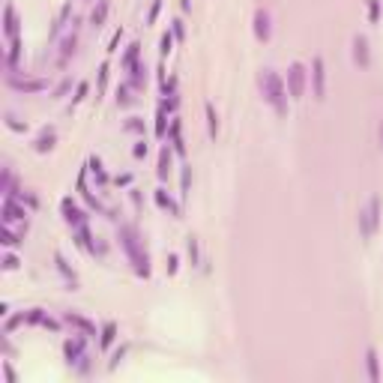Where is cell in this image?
Masks as SVG:
<instances>
[{
    "mask_svg": "<svg viewBox=\"0 0 383 383\" xmlns=\"http://www.w3.org/2000/svg\"><path fill=\"white\" fill-rule=\"evenodd\" d=\"M260 93L276 108L279 117H285L287 114V84L282 81V75L276 69H263V75H260Z\"/></svg>",
    "mask_w": 383,
    "mask_h": 383,
    "instance_id": "cell-1",
    "label": "cell"
},
{
    "mask_svg": "<svg viewBox=\"0 0 383 383\" xmlns=\"http://www.w3.org/2000/svg\"><path fill=\"white\" fill-rule=\"evenodd\" d=\"M120 246L126 249V255H129V260L135 263V273L138 276H150V266H147V255L141 252V246H138V234H135V227H129V224H120Z\"/></svg>",
    "mask_w": 383,
    "mask_h": 383,
    "instance_id": "cell-2",
    "label": "cell"
},
{
    "mask_svg": "<svg viewBox=\"0 0 383 383\" xmlns=\"http://www.w3.org/2000/svg\"><path fill=\"white\" fill-rule=\"evenodd\" d=\"M377 224H380V198H371L368 207L359 213V231H362V237H365V240L374 237Z\"/></svg>",
    "mask_w": 383,
    "mask_h": 383,
    "instance_id": "cell-3",
    "label": "cell"
},
{
    "mask_svg": "<svg viewBox=\"0 0 383 383\" xmlns=\"http://www.w3.org/2000/svg\"><path fill=\"white\" fill-rule=\"evenodd\" d=\"M302 93H305V66L296 60L287 69V96L290 99H302Z\"/></svg>",
    "mask_w": 383,
    "mask_h": 383,
    "instance_id": "cell-4",
    "label": "cell"
},
{
    "mask_svg": "<svg viewBox=\"0 0 383 383\" xmlns=\"http://www.w3.org/2000/svg\"><path fill=\"white\" fill-rule=\"evenodd\" d=\"M12 222H27V210L9 195V198L3 201V224H12Z\"/></svg>",
    "mask_w": 383,
    "mask_h": 383,
    "instance_id": "cell-5",
    "label": "cell"
},
{
    "mask_svg": "<svg viewBox=\"0 0 383 383\" xmlns=\"http://www.w3.org/2000/svg\"><path fill=\"white\" fill-rule=\"evenodd\" d=\"M255 36L260 42H270L273 36V27H270V12L266 9H257L255 12Z\"/></svg>",
    "mask_w": 383,
    "mask_h": 383,
    "instance_id": "cell-6",
    "label": "cell"
},
{
    "mask_svg": "<svg viewBox=\"0 0 383 383\" xmlns=\"http://www.w3.org/2000/svg\"><path fill=\"white\" fill-rule=\"evenodd\" d=\"M353 60L362 66V69H368V66H371V54H368V39H365V36H356V39H353Z\"/></svg>",
    "mask_w": 383,
    "mask_h": 383,
    "instance_id": "cell-7",
    "label": "cell"
},
{
    "mask_svg": "<svg viewBox=\"0 0 383 383\" xmlns=\"http://www.w3.org/2000/svg\"><path fill=\"white\" fill-rule=\"evenodd\" d=\"M63 219L72 224V227H81V224H87V216H84V213H81V210L72 204V198H66V201H63Z\"/></svg>",
    "mask_w": 383,
    "mask_h": 383,
    "instance_id": "cell-8",
    "label": "cell"
},
{
    "mask_svg": "<svg viewBox=\"0 0 383 383\" xmlns=\"http://www.w3.org/2000/svg\"><path fill=\"white\" fill-rule=\"evenodd\" d=\"M315 72H312V78H315V99H323L326 93V75H323V57H315V66H312Z\"/></svg>",
    "mask_w": 383,
    "mask_h": 383,
    "instance_id": "cell-9",
    "label": "cell"
},
{
    "mask_svg": "<svg viewBox=\"0 0 383 383\" xmlns=\"http://www.w3.org/2000/svg\"><path fill=\"white\" fill-rule=\"evenodd\" d=\"M180 132H183L180 117H171V150L183 156V153H186V144H183V135H180Z\"/></svg>",
    "mask_w": 383,
    "mask_h": 383,
    "instance_id": "cell-10",
    "label": "cell"
},
{
    "mask_svg": "<svg viewBox=\"0 0 383 383\" xmlns=\"http://www.w3.org/2000/svg\"><path fill=\"white\" fill-rule=\"evenodd\" d=\"M63 351H66V359L69 362H81V359H87L84 356V338H69L63 344Z\"/></svg>",
    "mask_w": 383,
    "mask_h": 383,
    "instance_id": "cell-11",
    "label": "cell"
},
{
    "mask_svg": "<svg viewBox=\"0 0 383 383\" xmlns=\"http://www.w3.org/2000/svg\"><path fill=\"white\" fill-rule=\"evenodd\" d=\"M63 320L69 323V326H78L84 335H96V326H93V323H90L87 318H81V315H75V312H66Z\"/></svg>",
    "mask_w": 383,
    "mask_h": 383,
    "instance_id": "cell-12",
    "label": "cell"
},
{
    "mask_svg": "<svg viewBox=\"0 0 383 383\" xmlns=\"http://www.w3.org/2000/svg\"><path fill=\"white\" fill-rule=\"evenodd\" d=\"M3 33H6L9 39H18V18H15V9H12V6L3 9Z\"/></svg>",
    "mask_w": 383,
    "mask_h": 383,
    "instance_id": "cell-13",
    "label": "cell"
},
{
    "mask_svg": "<svg viewBox=\"0 0 383 383\" xmlns=\"http://www.w3.org/2000/svg\"><path fill=\"white\" fill-rule=\"evenodd\" d=\"M24 318H27V323H39V326H48V329H57V326H60L57 320L48 318V315H45L42 309H30V312H27Z\"/></svg>",
    "mask_w": 383,
    "mask_h": 383,
    "instance_id": "cell-14",
    "label": "cell"
},
{
    "mask_svg": "<svg viewBox=\"0 0 383 383\" xmlns=\"http://www.w3.org/2000/svg\"><path fill=\"white\" fill-rule=\"evenodd\" d=\"M9 81H12V87H15V90H24V93H42V90L48 87V84H45V81H39V78H36V81H21V78H9Z\"/></svg>",
    "mask_w": 383,
    "mask_h": 383,
    "instance_id": "cell-15",
    "label": "cell"
},
{
    "mask_svg": "<svg viewBox=\"0 0 383 383\" xmlns=\"http://www.w3.org/2000/svg\"><path fill=\"white\" fill-rule=\"evenodd\" d=\"M54 141H57V132H54V129H45V132L36 138V144H33V147H36V153H45V150H51V147H54Z\"/></svg>",
    "mask_w": 383,
    "mask_h": 383,
    "instance_id": "cell-16",
    "label": "cell"
},
{
    "mask_svg": "<svg viewBox=\"0 0 383 383\" xmlns=\"http://www.w3.org/2000/svg\"><path fill=\"white\" fill-rule=\"evenodd\" d=\"M365 368H368V377H371L374 383L380 380V365H377V353H374V348L365 351Z\"/></svg>",
    "mask_w": 383,
    "mask_h": 383,
    "instance_id": "cell-17",
    "label": "cell"
},
{
    "mask_svg": "<svg viewBox=\"0 0 383 383\" xmlns=\"http://www.w3.org/2000/svg\"><path fill=\"white\" fill-rule=\"evenodd\" d=\"M114 338H117V323H105V326H102V338H99V344H102V348H111Z\"/></svg>",
    "mask_w": 383,
    "mask_h": 383,
    "instance_id": "cell-18",
    "label": "cell"
},
{
    "mask_svg": "<svg viewBox=\"0 0 383 383\" xmlns=\"http://www.w3.org/2000/svg\"><path fill=\"white\" fill-rule=\"evenodd\" d=\"M105 15H108V0H99V6H96L93 15H90V24L93 27H102L105 24Z\"/></svg>",
    "mask_w": 383,
    "mask_h": 383,
    "instance_id": "cell-19",
    "label": "cell"
},
{
    "mask_svg": "<svg viewBox=\"0 0 383 383\" xmlns=\"http://www.w3.org/2000/svg\"><path fill=\"white\" fill-rule=\"evenodd\" d=\"M156 204H159V207H165V210H171V216H180V207H177V204H174V201L165 195V189H156Z\"/></svg>",
    "mask_w": 383,
    "mask_h": 383,
    "instance_id": "cell-20",
    "label": "cell"
},
{
    "mask_svg": "<svg viewBox=\"0 0 383 383\" xmlns=\"http://www.w3.org/2000/svg\"><path fill=\"white\" fill-rule=\"evenodd\" d=\"M144 81H147V66L144 63H135L132 66V87H144Z\"/></svg>",
    "mask_w": 383,
    "mask_h": 383,
    "instance_id": "cell-21",
    "label": "cell"
},
{
    "mask_svg": "<svg viewBox=\"0 0 383 383\" xmlns=\"http://www.w3.org/2000/svg\"><path fill=\"white\" fill-rule=\"evenodd\" d=\"M138 54H141V45H138V42H132V45L126 48V54H123V66L132 69V66L138 63Z\"/></svg>",
    "mask_w": 383,
    "mask_h": 383,
    "instance_id": "cell-22",
    "label": "cell"
},
{
    "mask_svg": "<svg viewBox=\"0 0 383 383\" xmlns=\"http://www.w3.org/2000/svg\"><path fill=\"white\" fill-rule=\"evenodd\" d=\"M168 171H171V150H168V147H162V153H159V177H162V180L168 177Z\"/></svg>",
    "mask_w": 383,
    "mask_h": 383,
    "instance_id": "cell-23",
    "label": "cell"
},
{
    "mask_svg": "<svg viewBox=\"0 0 383 383\" xmlns=\"http://www.w3.org/2000/svg\"><path fill=\"white\" fill-rule=\"evenodd\" d=\"M165 129H168V105H159V114H156V135H165Z\"/></svg>",
    "mask_w": 383,
    "mask_h": 383,
    "instance_id": "cell-24",
    "label": "cell"
},
{
    "mask_svg": "<svg viewBox=\"0 0 383 383\" xmlns=\"http://www.w3.org/2000/svg\"><path fill=\"white\" fill-rule=\"evenodd\" d=\"M204 111H207V120H210V135L216 138V132H219V117H216V111H213V105H210V102L204 105Z\"/></svg>",
    "mask_w": 383,
    "mask_h": 383,
    "instance_id": "cell-25",
    "label": "cell"
},
{
    "mask_svg": "<svg viewBox=\"0 0 383 383\" xmlns=\"http://www.w3.org/2000/svg\"><path fill=\"white\" fill-rule=\"evenodd\" d=\"M368 18H371V24L380 21V0H368Z\"/></svg>",
    "mask_w": 383,
    "mask_h": 383,
    "instance_id": "cell-26",
    "label": "cell"
},
{
    "mask_svg": "<svg viewBox=\"0 0 383 383\" xmlns=\"http://www.w3.org/2000/svg\"><path fill=\"white\" fill-rule=\"evenodd\" d=\"M87 168L96 174V180H99V183H105V180H108V177H105V171H102V162H99V159H90V162H87Z\"/></svg>",
    "mask_w": 383,
    "mask_h": 383,
    "instance_id": "cell-27",
    "label": "cell"
},
{
    "mask_svg": "<svg viewBox=\"0 0 383 383\" xmlns=\"http://www.w3.org/2000/svg\"><path fill=\"white\" fill-rule=\"evenodd\" d=\"M18 57H21V42L18 39H12V51H9V66L18 63Z\"/></svg>",
    "mask_w": 383,
    "mask_h": 383,
    "instance_id": "cell-28",
    "label": "cell"
},
{
    "mask_svg": "<svg viewBox=\"0 0 383 383\" xmlns=\"http://www.w3.org/2000/svg\"><path fill=\"white\" fill-rule=\"evenodd\" d=\"M6 126H9V129H15V132H24V129H27V123H21L18 117H12V114H6Z\"/></svg>",
    "mask_w": 383,
    "mask_h": 383,
    "instance_id": "cell-29",
    "label": "cell"
},
{
    "mask_svg": "<svg viewBox=\"0 0 383 383\" xmlns=\"http://www.w3.org/2000/svg\"><path fill=\"white\" fill-rule=\"evenodd\" d=\"M129 87H132V84H123V87L117 90V102H120V105H129V102H132V96H129Z\"/></svg>",
    "mask_w": 383,
    "mask_h": 383,
    "instance_id": "cell-30",
    "label": "cell"
},
{
    "mask_svg": "<svg viewBox=\"0 0 383 383\" xmlns=\"http://www.w3.org/2000/svg\"><path fill=\"white\" fill-rule=\"evenodd\" d=\"M75 42H78V36H75V33H72V36H69V39L63 42V60L69 57V54H72V51H75Z\"/></svg>",
    "mask_w": 383,
    "mask_h": 383,
    "instance_id": "cell-31",
    "label": "cell"
},
{
    "mask_svg": "<svg viewBox=\"0 0 383 383\" xmlns=\"http://www.w3.org/2000/svg\"><path fill=\"white\" fill-rule=\"evenodd\" d=\"M162 48V54H171V45H174V36H171V33H165V36H162V42H159Z\"/></svg>",
    "mask_w": 383,
    "mask_h": 383,
    "instance_id": "cell-32",
    "label": "cell"
},
{
    "mask_svg": "<svg viewBox=\"0 0 383 383\" xmlns=\"http://www.w3.org/2000/svg\"><path fill=\"white\" fill-rule=\"evenodd\" d=\"M159 9H162V0H153V6H150V15H147V21H150V24L156 21V15H159Z\"/></svg>",
    "mask_w": 383,
    "mask_h": 383,
    "instance_id": "cell-33",
    "label": "cell"
},
{
    "mask_svg": "<svg viewBox=\"0 0 383 383\" xmlns=\"http://www.w3.org/2000/svg\"><path fill=\"white\" fill-rule=\"evenodd\" d=\"M126 129H129V132H141V129H144V123H141L138 117H132V120L126 123Z\"/></svg>",
    "mask_w": 383,
    "mask_h": 383,
    "instance_id": "cell-34",
    "label": "cell"
},
{
    "mask_svg": "<svg viewBox=\"0 0 383 383\" xmlns=\"http://www.w3.org/2000/svg\"><path fill=\"white\" fill-rule=\"evenodd\" d=\"M3 266H6V270H15V266H18V257H15V255H6V257H3Z\"/></svg>",
    "mask_w": 383,
    "mask_h": 383,
    "instance_id": "cell-35",
    "label": "cell"
},
{
    "mask_svg": "<svg viewBox=\"0 0 383 383\" xmlns=\"http://www.w3.org/2000/svg\"><path fill=\"white\" fill-rule=\"evenodd\" d=\"M189 257L198 260V240H195V237H189Z\"/></svg>",
    "mask_w": 383,
    "mask_h": 383,
    "instance_id": "cell-36",
    "label": "cell"
},
{
    "mask_svg": "<svg viewBox=\"0 0 383 383\" xmlns=\"http://www.w3.org/2000/svg\"><path fill=\"white\" fill-rule=\"evenodd\" d=\"M84 96H87V81H81V84H78V90H75V102H81Z\"/></svg>",
    "mask_w": 383,
    "mask_h": 383,
    "instance_id": "cell-37",
    "label": "cell"
},
{
    "mask_svg": "<svg viewBox=\"0 0 383 383\" xmlns=\"http://www.w3.org/2000/svg\"><path fill=\"white\" fill-rule=\"evenodd\" d=\"M105 81H108V63H102L99 69V87H105Z\"/></svg>",
    "mask_w": 383,
    "mask_h": 383,
    "instance_id": "cell-38",
    "label": "cell"
},
{
    "mask_svg": "<svg viewBox=\"0 0 383 383\" xmlns=\"http://www.w3.org/2000/svg\"><path fill=\"white\" fill-rule=\"evenodd\" d=\"M174 36H177V39H183V36H186V30H183V21H180V18L174 21Z\"/></svg>",
    "mask_w": 383,
    "mask_h": 383,
    "instance_id": "cell-39",
    "label": "cell"
},
{
    "mask_svg": "<svg viewBox=\"0 0 383 383\" xmlns=\"http://www.w3.org/2000/svg\"><path fill=\"white\" fill-rule=\"evenodd\" d=\"M177 263H180V260H177V255H171V257H168V273H171V276L177 273Z\"/></svg>",
    "mask_w": 383,
    "mask_h": 383,
    "instance_id": "cell-40",
    "label": "cell"
},
{
    "mask_svg": "<svg viewBox=\"0 0 383 383\" xmlns=\"http://www.w3.org/2000/svg\"><path fill=\"white\" fill-rule=\"evenodd\" d=\"M24 201H27V207H36V204H39V201L33 198L30 192H24V195H21V204H24Z\"/></svg>",
    "mask_w": 383,
    "mask_h": 383,
    "instance_id": "cell-41",
    "label": "cell"
},
{
    "mask_svg": "<svg viewBox=\"0 0 383 383\" xmlns=\"http://www.w3.org/2000/svg\"><path fill=\"white\" fill-rule=\"evenodd\" d=\"M135 156H138V159H141V156H147V144H144V141L135 147Z\"/></svg>",
    "mask_w": 383,
    "mask_h": 383,
    "instance_id": "cell-42",
    "label": "cell"
},
{
    "mask_svg": "<svg viewBox=\"0 0 383 383\" xmlns=\"http://www.w3.org/2000/svg\"><path fill=\"white\" fill-rule=\"evenodd\" d=\"M189 192V168H183V195Z\"/></svg>",
    "mask_w": 383,
    "mask_h": 383,
    "instance_id": "cell-43",
    "label": "cell"
},
{
    "mask_svg": "<svg viewBox=\"0 0 383 383\" xmlns=\"http://www.w3.org/2000/svg\"><path fill=\"white\" fill-rule=\"evenodd\" d=\"M117 45H120V30L114 33V39H111V48H108V51H117Z\"/></svg>",
    "mask_w": 383,
    "mask_h": 383,
    "instance_id": "cell-44",
    "label": "cell"
},
{
    "mask_svg": "<svg viewBox=\"0 0 383 383\" xmlns=\"http://www.w3.org/2000/svg\"><path fill=\"white\" fill-rule=\"evenodd\" d=\"M66 90H69V81H63V84H60V87H57V90H54V93H57V96H63Z\"/></svg>",
    "mask_w": 383,
    "mask_h": 383,
    "instance_id": "cell-45",
    "label": "cell"
},
{
    "mask_svg": "<svg viewBox=\"0 0 383 383\" xmlns=\"http://www.w3.org/2000/svg\"><path fill=\"white\" fill-rule=\"evenodd\" d=\"M380 147H383V123H380Z\"/></svg>",
    "mask_w": 383,
    "mask_h": 383,
    "instance_id": "cell-46",
    "label": "cell"
}]
</instances>
